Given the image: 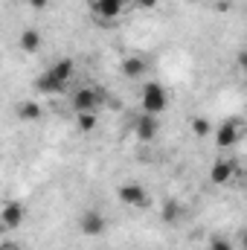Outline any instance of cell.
I'll list each match as a JSON object with an SVG mask.
<instances>
[{
	"label": "cell",
	"mask_w": 247,
	"mask_h": 250,
	"mask_svg": "<svg viewBox=\"0 0 247 250\" xmlns=\"http://www.w3.org/2000/svg\"><path fill=\"white\" fill-rule=\"evenodd\" d=\"M140 105H143L145 114L160 117V114L169 108V90H166L160 82H145V84H143V93H140Z\"/></svg>",
	"instance_id": "obj_1"
},
{
	"label": "cell",
	"mask_w": 247,
	"mask_h": 250,
	"mask_svg": "<svg viewBox=\"0 0 247 250\" xmlns=\"http://www.w3.org/2000/svg\"><path fill=\"white\" fill-rule=\"evenodd\" d=\"M102 90H93V87H82V90H76V96H73V108H76V114H96V108L102 105Z\"/></svg>",
	"instance_id": "obj_2"
},
{
	"label": "cell",
	"mask_w": 247,
	"mask_h": 250,
	"mask_svg": "<svg viewBox=\"0 0 247 250\" xmlns=\"http://www.w3.org/2000/svg\"><path fill=\"white\" fill-rule=\"evenodd\" d=\"M239 128L242 123L239 120H224V123L215 128V143H218V148H233L236 143H239Z\"/></svg>",
	"instance_id": "obj_3"
},
{
	"label": "cell",
	"mask_w": 247,
	"mask_h": 250,
	"mask_svg": "<svg viewBox=\"0 0 247 250\" xmlns=\"http://www.w3.org/2000/svg\"><path fill=\"white\" fill-rule=\"evenodd\" d=\"M239 172V166L233 163V160H215L212 163V169H209V181L215 184V187H224V184H230L233 181V175Z\"/></svg>",
	"instance_id": "obj_4"
},
{
	"label": "cell",
	"mask_w": 247,
	"mask_h": 250,
	"mask_svg": "<svg viewBox=\"0 0 247 250\" xmlns=\"http://www.w3.org/2000/svg\"><path fill=\"white\" fill-rule=\"evenodd\" d=\"M157 117L154 114H143L137 123H134V134H137V140L140 143H151L154 137H157Z\"/></svg>",
	"instance_id": "obj_5"
},
{
	"label": "cell",
	"mask_w": 247,
	"mask_h": 250,
	"mask_svg": "<svg viewBox=\"0 0 247 250\" xmlns=\"http://www.w3.org/2000/svg\"><path fill=\"white\" fill-rule=\"evenodd\" d=\"M120 201L123 204H128V207H145V201H148V192H145V187H140V184H125V187H120Z\"/></svg>",
	"instance_id": "obj_6"
},
{
	"label": "cell",
	"mask_w": 247,
	"mask_h": 250,
	"mask_svg": "<svg viewBox=\"0 0 247 250\" xmlns=\"http://www.w3.org/2000/svg\"><path fill=\"white\" fill-rule=\"evenodd\" d=\"M79 227H82L84 236H102V233H105V215L96 212V209H87V212L82 215Z\"/></svg>",
	"instance_id": "obj_7"
},
{
	"label": "cell",
	"mask_w": 247,
	"mask_h": 250,
	"mask_svg": "<svg viewBox=\"0 0 247 250\" xmlns=\"http://www.w3.org/2000/svg\"><path fill=\"white\" fill-rule=\"evenodd\" d=\"M64 87H67V84H64V82L56 76V73H53V70H44V73L38 76V82H35V90H38V93H47V96L62 93Z\"/></svg>",
	"instance_id": "obj_8"
},
{
	"label": "cell",
	"mask_w": 247,
	"mask_h": 250,
	"mask_svg": "<svg viewBox=\"0 0 247 250\" xmlns=\"http://www.w3.org/2000/svg\"><path fill=\"white\" fill-rule=\"evenodd\" d=\"M23 215H26V209H23V204H18V201H9V204L3 207V212H0L3 227H6V230L21 227V224H23Z\"/></svg>",
	"instance_id": "obj_9"
},
{
	"label": "cell",
	"mask_w": 247,
	"mask_h": 250,
	"mask_svg": "<svg viewBox=\"0 0 247 250\" xmlns=\"http://www.w3.org/2000/svg\"><path fill=\"white\" fill-rule=\"evenodd\" d=\"M123 3L125 0H93V12L105 21H114L123 15Z\"/></svg>",
	"instance_id": "obj_10"
},
{
	"label": "cell",
	"mask_w": 247,
	"mask_h": 250,
	"mask_svg": "<svg viewBox=\"0 0 247 250\" xmlns=\"http://www.w3.org/2000/svg\"><path fill=\"white\" fill-rule=\"evenodd\" d=\"M145 73V62L140 59V56H128L123 62V76L125 79H140Z\"/></svg>",
	"instance_id": "obj_11"
},
{
	"label": "cell",
	"mask_w": 247,
	"mask_h": 250,
	"mask_svg": "<svg viewBox=\"0 0 247 250\" xmlns=\"http://www.w3.org/2000/svg\"><path fill=\"white\" fill-rule=\"evenodd\" d=\"M38 47H41L38 29H23V35H21V50H23V53H35Z\"/></svg>",
	"instance_id": "obj_12"
},
{
	"label": "cell",
	"mask_w": 247,
	"mask_h": 250,
	"mask_svg": "<svg viewBox=\"0 0 247 250\" xmlns=\"http://www.w3.org/2000/svg\"><path fill=\"white\" fill-rule=\"evenodd\" d=\"M50 70H53V73H56V76L62 79L64 84H67V82H70V76H73V70H76V64L70 62V59H62V62H56V64H53Z\"/></svg>",
	"instance_id": "obj_13"
},
{
	"label": "cell",
	"mask_w": 247,
	"mask_h": 250,
	"mask_svg": "<svg viewBox=\"0 0 247 250\" xmlns=\"http://www.w3.org/2000/svg\"><path fill=\"white\" fill-rule=\"evenodd\" d=\"M18 117H21V120H26V123L38 120V117H41V108H38V102H23V105L18 108Z\"/></svg>",
	"instance_id": "obj_14"
},
{
	"label": "cell",
	"mask_w": 247,
	"mask_h": 250,
	"mask_svg": "<svg viewBox=\"0 0 247 250\" xmlns=\"http://www.w3.org/2000/svg\"><path fill=\"white\" fill-rule=\"evenodd\" d=\"M178 218H181V207H178L175 201H169V204L163 207V221H166V224H178Z\"/></svg>",
	"instance_id": "obj_15"
},
{
	"label": "cell",
	"mask_w": 247,
	"mask_h": 250,
	"mask_svg": "<svg viewBox=\"0 0 247 250\" xmlns=\"http://www.w3.org/2000/svg\"><path fill=\"white\" fill-rule=\"evenodd\" d=\"M76 123H79V131H84V134H87V131H93V128H96V114H79V120H76Z\"/></svg>",
	"instance_id": "obj_16"
},
{
	"label": "cell",
	"mask_w": 247,
	"mask_h": 250,
	"mask_svg": "<svg viewBox=\"0 0 247 250\" xmlns=\"http://www.w3.org/2000/svg\"><path fill=\"white\" fill-rule=\"evenodd\" d=\"M192 131H195L198 137H206V134H209V120H204V117H195V120H192Z\"/></svg>",
	"instance_id": "obj_17"
},
{
	"label": "cell",
	"mask_w": 247,
	"mask_h": 250,
	"mask_svg": "<svg viewBox=\"0 0 247 250\" xmlns=\"http://www.w3.org/2000/svg\"><path fill=\"white\" fill-rule=\"evenodd\" d=\"M209 250H233V242H227V239H221V236H218V239H212V242H209Z\"/></svg>",
	"instance_id": "obj_18"
},
{
	"label": "cell",
	"mask_w": 247,
	"mask_h": 250,
	"mask_svg": "<svg viewBox=\"0 0 247 250\" xmlns=\"http://www.w3.org/2000/svg\"><path fill=\"white\" fill-rule=\"evenodd\" d=\"M26 3H29L32 9H47V6H50V0H26Z\"/></svg>",
	"instance_id": "obj_19"
},
{
	"label": "cell",
	"mask_w": 247,
	"mask_h": 250,
	"mask_svg": "<svg viewBox=\"0 0 247 250\" xmlns=\"http://www.w3.org/2000/svg\"><path fill=\"white\" fill-rule=\"evenodd\" d=\"M154 3H157V0H137V6H140V9H151Z\"/></svg>",
	"instance_id": "obj_20"
},
{
	"label": "cell",
	"mask_w": 247,
	"mask_h": 250,
	"mask_svg": "<svg viewBox=\"0 0 247 250\" xmlns=\"http://www.w3.org/2000/svg\"><path fill=\"white\" fill-rule=\"evenodd\" d=\"M239 64L247 70V50H242V53H239Z\"/></svg>",
	"instance_id": "obj_21"
},
{
	"label": "cell",
	"mask_w": 247,
	"mask_h": 250,
	"mask_svg": "<svg viewBox=\"0 0 247 250\" xmlns=\"http://www.w3.org/2000/svg\"><path fill=\"white\" fill-rule=\"evenodd\" d=\"M242 245H245V250H247V230L242 233Z\"/></svg>",
	"instance_id": "obj_22"
},
{
	"label": "cell",
	"mask_w": 247,
	"mask_h": 250,
	"mask_svg": "<svg viewBox=\"0 0 247 250\" xmlns=\"http://www.w3.org/2000/svg\"><path fill=\"white\" fill-rule=\"evenodd\" d=\"M3 250H21V248H15V245H6V248H3Z\"/></svg>",
	"instance_id": "obj_23"
},
{
	"label": "cell",
	"mask_w": 247,
	"mask_h": 250,
	"mask_svg": "<svg viewBox=\"0 0 247 250\" xmlns=\"http://www.w3.org/2000/svg\"><path fill=\"white\" fill-rule=\"evenodd\" d=\"M245 181H247V172H245Z\"/></svg>",
	"instance_id": "obj_24"
},
{
	"label": "cell",
	"mask_w": 247,
	"mask_h": 250,
	"mask_svg": "<svg viewBox=\"0 0 247 250\" xmlns=\"http://www.w3.org/2000/svg\"><path fill=\"white\" fill-rule=\"evenodd\" d=\"M221 3H227V0H221Z\"/></svg>",
	"instance_id": "obj_25"
}]
</instances>
